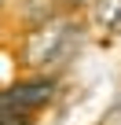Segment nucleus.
<instances>
[{
  "label": "nucleus",
  "mask_w": 121,
  "mask_h": 125,
  "mask_svg": "<svg viewBox=\"0 0 121 125\" xmlns=\"http://www.w3.org/2000/svg\"><path fill=\"white\" fill-rule=\"evenodd\" d=\"M84 41V26L77 19H48V22H37L26 41H22V59L26 66L33 70H55L81 48Z\"/></svg>",
  "instance_id": "obj_1"
},
{
  "label": "nucleus",
  "mask_w": 121,
  "mask_h": 125,
  "mask_svg": "<svg viewBox=\"0 0 121 125\" xmlns=\"http://www.w3.org/2000/svg\"><path fill=\"white\" fill-rule=\"evenodd\" d=\"M51 96H55V81H51V77H29V81H19V85L0 88V121L22 125V121H26L33 110H40Z\"/></svg>",
  "instance_id": "obj_2"
},
{
  "label": "nucleus",
  "mask_w": 121,
  "mask_h": 125,
  "mask_svg": "<svg viewBox=\"0 0 121 125\" xmlns=\"http://www.w3.org/2000/svg\"><path fill=\"white\" fill-rule=\"evenodd\" d=\"M92 19L103 30H117L121 26V0H92Z\"/></svg>",
  "instance_id": "obj_3"
},
{
  "label": "nucleus",
  "mask_w": 121,
  "mask_h": 125,
  "mask_svg": "<svg viewBox=\"0 0 121 125\" xmlns=\"http://www.w3.org/2000/svg\"><path fill=\"white\" fill-rule=\"evenodd\" d=\"M66 8H81V4H88V0H63Z\"/></svg>",
  "instance_id": "obj_4"
},
{
  "label": "nucleus",
  "mask_w": 121,
  "mask_h": 125,
  "mask_svg": "<svg viewBox=\"0 0 121 125\" xmlns=\"http://www.w3.org/2000/svg\"><path fill=\"white\" fill-rule=\"evenodd\" d=\"M4 4H8V0H0V8H4Z\"/></svg>",
  "instance_id": "obj_5"
},
{
  "label": "nucleus",
  "mask_w": 121,
  "mask_h": 125,
  "mask_svg": "<svg viewBox=\"0 0 121 125\" xmlns=\"http://www.w3.org/2000/svg\"><path fill=\"white\" fill-rule=\"evenodd\" d=\"M0 125H11V121H0Z\"/></svg>",
  "instance_id": "obj_6"
}]
</instances>
